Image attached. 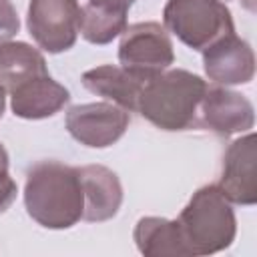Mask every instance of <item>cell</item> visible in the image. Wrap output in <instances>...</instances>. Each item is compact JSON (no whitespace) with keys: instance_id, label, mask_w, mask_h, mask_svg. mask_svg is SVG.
<instances>
[{"instance_id":"obj_1","label":"cell","mask_w":257,"mask_h":257,"mask_svg":"<svg viewBox=\"0 0 257 257\" xmlns=\"http://www.w3.org/2000/svg\"><path fill=\"white\" fill-rule=\"evenodd\" d=\"M26 213L46 229H70L82 219L84 193L78 167L40 161L26 173Z\"/></svg>"},{"instance_id":"obj_2","label":"cell","mask_w":257,"mask_h":257,"mask_svg":"<svg viewBox=\"0 0 257 257\" xmlns=\"http://www.w3.org/2000/svg\"><path fill=\"white\" fill-rule=\"evenodd\" d=\"M207 82L185 68H167L145 82L137 112L161 131H187L197 126V112Z\"/></svg>"},{"instance_id":"obj_3","label":"cell","mask_w":257,"mask_h":257,"mask_svg":"<svg viewBox=\"0 0 257 257\" xmlns=\"http://www.w3.org/2000/svg\"><path fill=\"white\" fill-rule=\"evenodd\" d=\"M189 255H213L227 249L237 233L231 203L217 185L193 193L177 219Z\"/></svg>"},{"instance_id":"obj_4","label":"cell","mask_w":257,"mask_h":257,"mask_svg":"<svg viewBox=\"0 0 257 257\" xmlns=\"http://www.w3.org/2000/svg\"><path fill=\"white\" fill-rule=\"evenodd\" d=\"M163 22L167 32L193 50H203L217 38L235 32L231 10L223 0H169Z\"/></svg>"},{"instance_id":"obj_5","label":"cell","mask_w":257,"mask_h":257,"mask_svg":"<svg viewBox=\"0 0 257 257\" xmlns=\"http://www.w3.org/2000/svg\"><path fill=\"white\" fill-rule=\"evenodd\" d=\"M122 68L143 80H151L175 62L173 40L159 22H137L124 28L118 44Z\"/></svg>"},{"instance_id":"obj_6","label":"cell","mask_w":257,"mask_h":257,"mask_svg":"<svg viewBox=\"0 0 257 257\" xmlns=\"http://www.w3.org/2000/svg\"><path fill=\"white\" fill-rule=\"evenodd\" d=\"M80 14L82 6L76 0H30L26 26L42 50L60 54L74 46L80 32Z\"/></svg>"},{"instance_id":"obj_7","label":"cell","mask_w":257,"mask_h":257,"mask_svg":"<svg viewBox=\"0 0 257 257\" xmlns=\"http://www.w3.org/2000/svg\"><path fill=\"white\" fill-rule=\"evenodd\" d=\"M64 122L70 137L80 145L106 149L126 133L131 116L128 110L112 102H86L70 106Z\"/></svg>"},{"instance_id":"obj_8","label":"cell","mask_w":257,"mask_h":257,"mask_svg":"<svg viewBox=\"0 0 257 257\" xmlns=\"http://www.w3.org/2000/svg\"><path fill=\"white\" fill-rule=\"evenodd\" d=\"M255 124V110L249 98L227 86H207L199 112L197 126H203L219 137L249 133Z\"/></svg>"},{"instance_id":"obj_9","label":"cell","mask_w":257,"mask_h":257,"mask_svg":"<svg viewBox=\"0 0 257 257\" xmlns=\"http://www.w3.org/2000/svg\"><path fill=\"white\" fill-rule=\"evenodd\" d=\"M255 161L257 147L255 135L249 131L247 135L233 141L221 163L219 189L233 205L251 207L257 203V177H255Z\"/></svg>"},{"instance_id":"obj_10","label":"cell","mask_w":257,"mask_h":257,"mask_svg":"<svg viewBox=\"0 0 257 257\" xmlns=\"http://www.w3.org/2000/svg\"><path fill=\"white\" fill-rule=\"evenodd\" d=\"M203 68L209 80L221 86L247 84L255 74V54L247 40L235 32L217 38L213 44L201 50Z\"/></svg>"},{"instance_id":"obj_11","label":"cell","mask_w":257,"mask_h":257,"mask_svg":"<svg viewBox=\"0 0 257 257\" xmlns=\"http://www.w3.org/2000/svg\"><path fill=\"white\" fill-rule=\"evenodd\" d=\"M78 175L84 193L82 219L88 223L112 219L122 203V187L116 173L102 165H84L78 167Z\"/></svg>"},{"instance_id":"obj_12","label":"cell","mask_w":257,"mask_h":257,"mask_svg":"<svg viewBox=\"0 0 257 257\" xmlns=\"http://www.w3.org/2000/svg\"><path fill=\"white\" fill-rule=\"evenodd\" d=\"M70 100V92L50 74L34 76L10 92V108L14 116L40 120L56 114Z\"/></svg>"},{"instance_id":"obj_13","label":"cell","mask_w":257,"mask_h":257,"mask_svg":"<svg viewBox=\"0 0 257 257\" xmlns=\"http://www.w3.org/2000/svg\"><path fill=\"white\" fill-rule=\"evenodd\" d=\"M145 82L147 80L114 64H102L82 74V86L86 90H90L96 96L106 98L108 102L124 110H137V102H139Z\"/></svg>"},{"instance_id":"obj_14","label":"cell","mask_w":257,"mask_h":257,"mask_svg":"<svg viewBox=\"0 0 257 257\" xmlns=\"http://www.w3.org/2000/svg\"><path fill=\"white\" fill-rule=\"evenodd\" d=\"M133 239L137 249L147 257L189 255L181 227L177 221L165 217H143L137 221Z\"/></svg>"},{"instance_id":"obj_15","label":"cell","mask_w":257,"mask_h":257,"mask_svg":"<svg viewBox=\"0 0 257 257\" xmlns=\"http://www.w3.org/2000/svg\"><path fill=\"white\" fill-rule=\"evenodd\" d=\"M42 74H48V68L36 48L26 42H0V86L6 92Z\"/></svg>"},{"instance_id":"obj_16","label":"cell","mask_w":257,"mask_h":257,"mask_svg":"<svg viewBox=\"0 0 257 257\" xmlns=\"http://www.w3.org/2000/svg\"><path fill=\"white\" fill-rule=\"evenodd\" d=\"M128 12L110 10L86 2L80 14V34L90 44H108L124 32Z\"/></svg>"},{"instance_id":"obj_17","label":"cell","mask_w":257,"mask_h":257,"mask_svg":"<svg viewBox=\"0 0 257 257\" xmlns=\"http://www.w3.org/2000/svg\"><path fill=\"white\" fill-rule=\"evenodd\" d=\"M18 187L8 173V153L0 143V213H4L16 199Z\"/></svg>"},{"instance_id":"obj_18","label":"cell","mask_w":257,"mask_h":257,"mask_svg":"<svg viewBox=\"0 0 257 257\" xmlns=\"http://www.w3.org/2000/svg\"><path fill=\"white\" fill-rule=\"evenodd\" d=\"M20 30V18L10 0H0V42H8Z\"/></svg>"},{"instance_id":"obj_19","label":"cell","mask_w":257,"mask_h":257,"mask_svg":"<svg viewBox=\"0 0 257 257\" xmlns=\"http://www.w3.org/2000/svg\"><path fill=\"white\" fill-rule=\"evenodd\" d=\"M88 2L110 8V10H118V12H128V8L135 4V0H88Z\"/></svg>"},{"instance_id":"obj_20","label":"cell","mask_w":257,"mask_h":257,"mask_svg":"<svg viewBox=\"0 0 257 257\" xmlns=\"http://www.w3.org/2000/svg\"><path fill=\"white\" fill-rule=\"evenodd\" d=\"M4 108H6V90L0 86V118L4 114Z\"/></svg>"},{"instance_id":"obj_21","label":"cell","mask_w":257,"mask_h":257,"mask_svg":"<svg viewBox=\"0 0 257 257\" xmlns=\"http://www.w3.org/2000/svg\"><path fill=\"white\" fill-rule=\"evenodd\" d=\"M239 2H241V4H243L247 10H251V12L255 10V0H239Z\"/></svg>"}]
</instances>
